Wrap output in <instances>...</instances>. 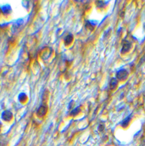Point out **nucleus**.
<instances>
[{
  "label": "nucleus",
  "instance_id": "obj_1",
  "mask_svg": "<svg viewBox=\"0 0 145 146\" xmlns=\"http://www.w3.org/2000/svg\"><path fill=\"white\" fill-rule=\"evenodd\" d=\"M48 111V107L46 104H43L39 107L36 111V115L38 117L41 118L46 114Z\"/></svg>",
  "mask_w": 145,
  "mask_h": 146
},
{
  "label": "nucleus",
  "instance_id": "obj_2",
  "mask_svg": "<svg viewBox=\"0 0 145 146\" xmlns=\"http://www.w3.org/2000/svg\"><path fill=\"white\" fill-rule=\"evenodd\" d=\"M128 72L125 69H121L117 72L116 78L120 81H123L128 78Z\"/></svg>",
  "mask_w": 145,
  "mask_h": 146
},
{
  "label": "nucleus",
  "instance_id": "obj_3",
  "mask_svg": "<svg viewBox=\"0 0 145 146\" xmlns=\"http://www.w3.org/2000/svg\"><path fill=\"white\" fill-rule=\"evenodd\" d=\"M13 113L9 110H5L3 112L1 115V118L4 121L6 122H9L13 118Z\"/></svg>",
  "mask_w": 145,
  "mask_h": 146
},
{
  "label": "nucleus",
  "instance_id": "obj_4",
  "mask_svg": "<svg viewBox=\"0 0 145 146\" xmlns=\"http://www.w3.org/2000/svg\"><path fill=\"white\" fill-rule=\"evenodd\" d=\"M131 43L128 41H123V43H122V48L121 50L122 53H125L128 51H129V50L131 48Z\"/></svg>",
  "mask_w": 145,
  "mask_h": 146
},
{
  "label": "nucleus",
  "instance_id": "obj_5",
  "mask_svg": "<svg viewBox=\"0 0 145 146\" xmlns=\"http://www.w3.org/2000/svg\"><path fill=\"white\" fill-rule=\"evenodd\" d=\"M118 85V81L116 78H112L109 83V87L111 90H114Z\"/></svg>",
  "mask_w": 145,
  "mask_h": 146
},
{
  "label": "nucleus",
  "instance_id": "obj_6",
  "mask_svg": "<svg viewBox=\"0 0 145 146\" xmlns=\"http://www.w3.org/2000/svg\"><path fill=\"white\" fill-rule=\"evenodd\" d=\"M73 40V37L72 34H70L67 35L64 40V45H65V46H68V45H70L71 43H72Z\"/></svg>",
  "mask_w": 145,
  "mask_h": 146
},
{
  "label": "nucleus",
  "instance_id": "obj_7",
  "mask_svg": "<svg viewBox=\"0 0 145 146\" xmlns=\"http://www.w3.org/2000/svg\"><path fill=\"white\" fill-rule=\"evenodd\" d=\"M1 10L3 14H7L11 12L12 8H11V6L9 5H5L1 6Z\"/></svg>",
  "mask_w": 145,
  "mask_h": 146
},
{
  "label": "nucleus",
  "instance_id": "obj_8",
  "mask_svg": "<svg viewBox=\"0 0 145 146\" xmlns=\"http://www.w3.org/2000/svg\"><path fill=\"white\" fill-rule=\"evenodd\" d=\"M95 25H96V24H93V21H87L86 23H85V27L89 29L91 31L94 30Z\"/></svg>",
  "mask_w": 145,
  "mask_h": 146
},
{
  "label": "nucleus",
  "instance_id": "obj_9",
  "mask_svg": "<svg viewBox=\"0 0 145 146\" xmlns=\"http://www.w3.org/2000/svg\"><path fill=\"white\" fill-rule=\"evenodd\" d=\"M81 111V108H80V106H77L76 107H75L73 110H72L70 114L72 116H76Z\"/></svg>",
  "mask_w": 145,
  "mask_h": 146
},
{
  "label": "nucleus",
  "instance_id": "obj_10",
  "mask_svg": "<svg viewBox=\"0 0 145 146\" xmlns=\"http://www.w3.org/2000/svg\"><path fill=\"white\" fill-rule=\"evenodd\" d=\"M18 99L19 101L21 102H25V100H26V99H27L26 94L25 93H24V92H22V93H21L18 96Z\"/></svg>",
  "mask_w": 145,
  "mask_h": 146
},
{
  "label": "nucleus",
  "instance_id": "obj_11",
  "mask_svg": "<svg viewBox=\"0 0 145 146\" xmlns=\"http://www.w3.org/2000/svg\"><path fill=\"white\" fill-rule=\"evenodd\" d=\"M130 121V116H128V117L125 118V119L124 120L123 122H122L121 126L123 127H126L127 126H128L129 123Z\"/></svg>",
  "mask_w": 145,
  "mask_h": 146
},
{
  "label": "nucleus",
  "instance_id": "obj_12",
  "mask_svg": "<svg viewBox=\"0 0 145 146\" xmlns=\"http://www.w3.org/2000/svg\"><path fill=\"white\" fill-rule=\"evenodd\" d=\"M97 6H98L99 8H103L104 6V1H97Z\"/></svg>",
  "mask_w": 145,
  "mask_h": 146
},
{
  "label": "nucleus",
  "instance_id": "obj_13",
  "mask_svg": "<svg viewBox=\"0 0 145 146\" xmlns=\"http://www.w3.org/2000/svg\"><path fill=\"white\" fill-rule=\"evenodd\" d=\"M104 129H105V126L102 124H100L99 127H98V130L100 131V132H102V131L104 130Z\"/></svg>",
  "mask_w": 145,
  "mask_h": 146
},
{
  "label": "nucleus",
  "instance_id": "obj_14",
  "mask_svg": "<svg viewBox=\"0 0 145 146\" xmlns=\"http://www.w3.org/2000/svg\"><path fill=\"white\" fill-rule=\"evenodd\" d=\"M74 105V101L73 100H71V101L70 102V103H69V105H68V108L69 109H71V108H72V107H73Z\"/></svg>",
  "mask_w": 145,
  "mask_h": 146
}]
</instances>
